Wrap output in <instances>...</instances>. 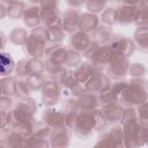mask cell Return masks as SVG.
<instances>
[{
    "instance_id": "1",
    "label": "cell",
    "mask_w": 148,
    "mask_h": 148,
    "mask_svg": "<svg viewBox=\"0 0 148 148\" xmlns=\"http://www.w3.org/2000/svg\"><path fill=\"white\" fill-rule=\"evenodd\" d=\"M1 72L2 73H6V67H9V62H10V60H9V58H7L6 57V54H2L1 56Z\"/></svg>"
}]
</instances>
